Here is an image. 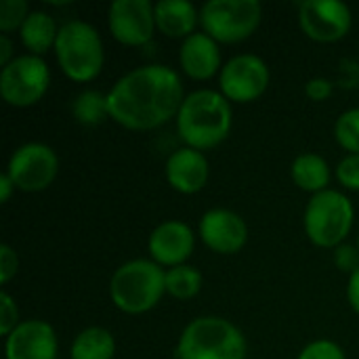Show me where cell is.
I'll list each match as a JSON object with an SVG mask.
<instances>
[{"label": "cell", "instance_id": "26", "mask_svg": "<svg viewBox=\"0 0 359 359\" xmlns=\"http://www.w3.org/2000/svg\"><path fill=\"white\" fill-rule=\"evenodd\" d=\"M297 359H347L345 351L341 345H337L334 341L328 339H320L309 343Z\"/></svg>", "mask_w": 359, "mask_h": 359}, {"label": "cell", "instance_id": "1", "mask_svg": "<svg viewBox=\"0 0 359 359\" xmlns=\"http://www.w3.org/2000/svg\"><path fill=\"white\" fill-rule=\"evenodd\" d=\"M185 97L179 72L162 63L139 65L107 90L109 118L130 130H151L177 118Z\"/></svg>", "mask_w": 359, "mask_h": 359}, {"label": "cell", "instance_id": "16", "mask_svg": "<svg viewBox=\"0 0 359 359\" xmlns=\"http://www.w3.org/2000/svg\"><path fill=\"white\" fill-rule=\"evenodd\" d=\"M164 175H166L168 185L175 191L191 196V194H198L204 189L208 175H210V166H208L204 151L185 145V147L175 149L168 156Z\"/></svg>", "mask_w": 359, "mask_h": 359}, {"label": "cell", "instance_id": "25", "mask_svg": "<svg viewBox=\"0 0 359 359\" xmlns=\"http://www.w3.org/2000/svg\"><path fill=\"white\" fill-rule=\"evenodd\" d=\"M29 13L25 0H0V32L11 34L13 29H21Z\"/></svg>", "mask_w": 359, "mask_h": 359}, {"label": "cell", "instance_id": "14", "mask_svg": "<svg viewBox=\"0 0 359 359\" xmlns=\"http://www.w3.org/2000/svg\"><path fill=\"white\" fill-rule=\"evenodd\" d=\"M57 332L44 320H23L4 339L6 359H57Z\"/></svg>", "mask_w": 359, "mask_h": 359}, {"label": "cell", "instance_id": "29", "mask_svg": "<svg viewBox=\"0 0 359 359\" xmlns=\"http://www.w3.org/2000/svg\"><path fill=\"white\" fill-rule=\"evenodd\" d=\"M19 271V257L13 250V246L2 244L0 246V284L6 286Z\"/></svg>", "mask_w": 359, "mask_h": 359}, {"label": "cell", "instance_id": "7", "mask_svg": "<svg viewBox=\"0 0 359 359\" xmlns=\"http://www.w3.org/2000/svg\"><path fill=\"white\" fill-rule=\"evenodd\" d=\"M261 19L263 4L259 0H208L200 8L202 32L223 44L246 40Z\"/></svg>", "mask_w": 359, "mask_h": 359}, {"label": "cell", "instance_id": "10", "mask_svg": "<svg viewBox=\"0 0 359 359\" xmlns=\"http://www.w3.org/2000/svg\"><path fill=\"white\" fill-rule=\"evenodd\" d=\"M269 65L252 53L231 57L219 72V90L229 103H250L269 86Z\"/></svg>", "mask_w": 359, "mask_h": 359}, {"label": "cell", "instance_id": "19", "mask_svg": "<svg viewBox=\"0 0 359 359\" xmlns=\"http://www.w3.org/2000/svg\"><path fill=\"white\" fill-rule=\"evenodd\" d=\"M57 34H59V25L53 19V15H48L46 11H32L19 29L21 44L27 48L29 55H38V57H42L50 46L55 48Z\"/></svg>", "mask_w": 359, "mask_h": 359}, {"label": "cell", "instance_id": "13", "mask_svg": "<svg viewBox=\"0 0 359 359\" xmlns=\"http://www.w3.org/2000/svg\"><path fill=\"white\" fill-rule=\"evenodd\" d=\"M202 242L219 255H236L248 240L246 221L229 208H210L198 225Z\"/></svg>", "mask_w": 359, "mask_h": 359}, {"label": "cell", "instance_id": "35", "mask_svg": "<svg viewBox=\"0 0 359 359\" xmlns=\"http://www.w3.org/2000/svg\"><path fill=\"white\" fill-rule=\"evenodd\" d=\"M15 189H17V187H15V183L11 181V177H8L6 172H2V175H0V202L6 204V202L11 200V196H13Z\"/></svg>", "mask_w": 359, "mask_h": 359}, {"label": "cell", "instance_id": "2", "mask_svg": "<svg viewBox=\"0 0 359 359\" xmlns=\"http://www.w3.org/2000/svg\"><path fill=\"white\" fill-rule=\"evenodd\" d=\"M175 120L181 141L187 147L206 151L227 139L233 124V111L221 90L200 88L185 97Z\"/></svg>", "mask_w": 359, "mask_h": 359}, {"label": "cell", "instance_id": "6", "mask_svg": "<svg viewBox=\"0 0 359 359\" xmlns=\"http://www.w3.org/2000/svg\"><path fill=\"white\" fill-rule=\"evenodd\" d=\"M355 221L353 202L337 189L313 194L305 206L303 227L307 238L320 248H339L351 233Z\"/></svg>", "mask_w": 359, "mask_h": 359}, {"label": "cell", "instance_id": "18", "mask_svg": "<svg viewBox=\"0 0 359 359\" xmlns=\"http://www.w3.org/2000/svg\"><path fill=\"white\" fill-rule=\"evenodd\" d=\"M156 25L168 38H187L198 32L200 8L189 0H158L154 4Z\"/></svg>", "mask_w": 359, "mask_h": 359}, {"label": "cell", "instance_id": "32", "mask_svg": "<svg viewBox=\"0 0 359 359\" xmlns=\"http://www.w3.org/2000/svg\"><path fill=\"white\" fill-rule=\"evenodd\" d=\"M347 67H343L341 84L347 88H358L359 86V63L358 61H345Z\"/></svg>", "mask_w": 359, "mask_h": 359}, {"label": "cell", "instance_id": "8", "mask_svg": "<svg viewBox=\"0 0 359 359\" xmlns=\"http://www.w3.org/2000/svg\"><path fill=\"white\" fill-rule=\"evenodd\" d=\"M50 86V69L38 55H17L0 69V95L11 107L36 105Z\"/></svg>", "mask_w": 359, "mask_h": 359}, {"label": "cell", "instance_id": "28", "mask_svg": "<svg viewBox=\"0 0 359 359\" xmlns=\"http://www.w3.org/2000/svg\"><path fill=\"white\" fill-rule=\"evenodd\" d=\"M19 309L8 292H0V334L6 339L19 326Z\"/></svg>", "mask_w": 359, "mask_h": 359}, {"label": "cell", "instance_id": "21", "mask_svg": "<svg viewBox=\"0 0 359 359\" xmlns=\"http://www.w3.org/2000/svg\"><path fill=\"white\" fill-rule=\"evenodd\" d=\"M116 355V339L107 328L90 326L76 334L69 358L72 359H114Z\"/></svg>", "mask_w": 359, "mask_h": 359}, {"label": "cell", "instance_id": "4", "mask_svg": "<svg viewBox=\"0 0 359 359\" xmlns=\"http://www.w3.org/2000/svg\"><path fill=\"white\" fill-rule=\"evenodd\" d=\"M248 343L242 330L225 318L191 320L177 343V359H246Z\"/></svg>", "mask_w": 359, "mask_h": 359}, {"label": "cell", "instance_id": "31", "mask_svg": "<svg viewBox=\"0 0 359 359\" xmlns=\"http://www.w3.org/2000/svg\"><path fill=\"white\" fill-rule=\"evenodd\" d=\"M332 90H334V82L324 76H316V78L307 80V84H305V95L311 101H326V99H330Z\"/></svg>", "mask_w": 359, "mask_h": 359}, {"label": "cell", "instance_id": "34", "mask_svg": "<svg viewBox=\"0 0 359 359\" xmlns=\"http://www.w3.org/2000/svg\"><path fill=\"white\" fill-rule=\"evenodd\" d=\"M13 42L8 38V34H0V65H8L13 61Z\"/></svg>", "mask_w": 359, "mask_h": 359}, {"label": "cell", "instance_id": "20", "mask_svg": "<svg viewBox=\"0 0 359 359\" xmlns=\"http://www.w3.org/2000/svg\"><path fill=\"white\" fill-rule=\"evenodd\" d=\"M292 181L299 189L309 191V194H320L328 189L330 183V166L320 154H301L294 158L290 166Z\"/></svg>", "mask_w": 359, "mask_h": 359}, {"label": "cell", "instance_id": "27", "mask_svg": "<svg viewBox=\"0 0 359 359\" xmlns=\"http://www.w3.org/2000/svg\"><path fill=\"white\" fill-rule=\"evenodd\" d=\"M337 179L345 189L359 191V154H347L337 166Z\"/></svg>", "mask_w": 359, "mask_h": 359}, {"label": "cell", "instance_id": "12", "mask_svg": "<svg viewBox=\"0 0 359 359\" xmlns=\"http://www.w3.org/2000/svg\"><path fill=\"white\" fill-rule=\"evenodd\" d=\"M107 25L120 44L143 46L158 29L154 4L149 0H114L107 11Z\"/></svg>", "mask_w": 359, "mask_h": 359}, {"label": "cell", "instance_id": "24", "mask_svg": "<svg viewBox=\"0 0 359 359\" xmlns=\"http://www.w3.org/2000/svg\"><path fill=\"white\" fill-rule=\"evenodd\" d=\"M334 139L349 154H359V107H351L337 118Z\"/></svg>", "mask_w": 359, "mask_h": 359}, {"label": "cell", "instance_id": "30", "mask_svg": "<svg viewBox=\"0 0 359 359\" xmlns=\"http://www.w3.org/2000/svg\"><path fill=\"white\" fill-rule=\"evenodd\" d=\"M334 263L341 271L345 273H353L355 269H359V250L358 246L351 244H341L339 248H334Z\"/></svg>", "mask_w": 359, "mask_h": 359}, {"label": "cell", "instance_id": "22", "mask_svg": "<svg viewBox=\"0 0 359 359\" xmlns=\"http://www.w3.org/2000/svg\"><path fill=\"white\" fill-rule=\"evenodd\" d=\"M72 114L78 124L82 126H97L105 118H109V107H107V93H99L93 88H86L76 95L72 103Z\"/></svg>", "mask_w": 359, "mask_h": 359}, {"label": "cell", "instance_id": "9", "mask_svg": "<svg viewBox=\"0 0 359 359\" xmlns=\"http://www.w3.org/2000/svg\"><path fill=\"white\" fill-rule=\"evenodd\" d=\"M17 189L36 194L44 191L53 185L57 172H59V158L55 149L40 141H29L19 145L6 164L4 170Z\"/></svg>", "mask_w": 359, "mask_h": 359}, {"label": "cell", "instance_id": "5", "mask_svg": "<svg viewBox=\"0 0 359 359\" xmlns=\"http://www.w3.org/2000/svg\"><path fill=\"white\" fill-rule=\"evenodd\" d=\"M55 57L61 72L74 82L95 80L105 63V50L99 29L82 19H69L59 25Z\"/></svg>", "mask_w": 359, "mask_h": 359}, {"label": "cell", "instance_id": "17", "mask_svg": "<svg viewBox=\"0 0 359 359\" xmlns=\"http://www.w3.org/2000/svg\"><path fill=\"white\" fill-rule=\"evenodd\" d=\"M181 69L194 80H208L223 69L219 42L206 32H194L181 42L179 48Z\"/></svg>", "mask_w": 359, "mask_h": 359}, {"label": "cell", "instance_id": "15", "mask_svg": "<svg viewBox=\"0 0 359 359\" xmlns=\"http://www.w3.org/2000/svg\"><path fill=\"white\" fill-rule=\"evenodd\" d=\"M194 248H196V236L191 227L177 219L160 223L149 233L147 240V250L151 255V261L168 269L177 265H185Z\"/></svg>", "mask_w": 359, "mask_h": 359}, {"label": "cell", "instance_id": "11", "mask_svg": "<svg viewBox=\"0 0 359 359\" xmlns=\"http://www.w3.org/2000/svg\"><path fill=\"white\" fill-rule=\"evenodd\" d=\"M299 25L316 42H337L353 25V13L343 0H305L299 4Z\"/></svg>", "mask_w": 359, "mask_h": 359}, {"label": "cell", "instance_id": "36", "mask_svg": "<svg viewBox=\"0 0 359 359\" xmlns=\"http://www.w3.org/2000/svg\"><path fill=\"white\" fill-rule=\"evenodd\" d=\"M355 246H358V250H359V236H358V244H355Z\"/></svg>", "mask_w": 359, "mask_h": 359}, {"label": "cell", "instance_id": "33", "mask_svg": "<svg viewBox=\"0 0 359 359\" xmlns=\"http://www.w3.org/2000/svg\"><path fill=\"white\" fill-rule=\"evenodd\" d=\"M347 301H349L351 309L355 313H359V269H355L349 276V282H347Z\"/></svg>", "mask_w": 359, "mask_h": 359}, {"label": "cell", "instance_id": "3", "mask_svg": "<svg viewBox=\"0 0 359 359\" xmlns=\"http://www.w3.org/2000/svg\"><path fill=\"white\" fill-rule=\"evenodd\" d=\"M166 294V269L151 259L122 263L109 280L111 303L130 316L147 313Z\"/></svg>", "mask_w": 359, "mask_h": 359}, {"label": "cell", "instance_id": "23", "mask_svg": "<svg viewBox=\"0 0 359 359\" xmlns=\"http://www.w3.org/2000/svg\"><path fill=\"white\" fill-rule=\"evenodd\" d=\"M202 273L187 263L166 269V292L179 301L194 299L202 290Z\"/></svg>", "mask_w": 359, "mask_h": 359}]
</instances>
